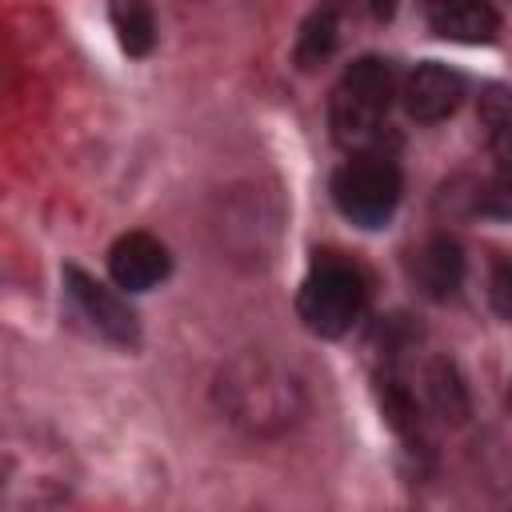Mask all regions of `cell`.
Segmentation results:
<instances>
[{"label": "cell", "mask_w": 512, "mask_h": 512, "mask_svg": "<svg viewBox=\"0 0 512 512\" xmlns=\"http://www.w3.org/2000/svg\"><path fill=\"white\" fill-rule=\"evenodd\" d=\"M340 24H344V0H320L308 12V20L300 24V36H296V48H292V60L300 72H312L316 64H324L336 52Z\"/></svg>", "instance_id": "obj_11"}, {"label": "cell", "mask_w": 512, "mask_h": 512, "mask_svg": "<svg viewBox=\"0 0 512 512\" xmlns=\"http://www.w3.org/2000/svg\"><path fill=\"white\" fill-rule=\"evenodd\" d=\"M424 380H428V400H432V408H436L444 420L460 424V420L468 416V392H464V380H460L456 364H452V360H432Z\"/></svg>", "instance_id": "obj_13"}, {"label": "cell", "mask_w": 512, "mask_h": 512, "mask_svg": "<svg viewBox=\"0 0 512 512\" xmlns=\"http://www.w3.org/2000/svg\"><path fill=\"white\" fill-rule=\"evenodd\" d=\"M464 100V76L440 60H424L404 80V108L420 124H436L452 116Z\"/></svg>", "instance_id": "obj_8"}, {"label": "cell", "mask_w": 512, "mask_h": 512, "mask_svg": "<svg viewBox=\"0 0 512 512\" xmlns=\"http://www.w3.org/2000/svg\"><path fill=\"white\" fill-rule=\"evenodd\" d=\"M384 416H388V424L400 432V436H416L420 432V424H416V404H412V396L396 384V380H388L384 384Z\"/></svg>", "instance_id": "obj_14"}, {"label": "cell", "mask_w": 512, "mask_h": 512, "mask_svg": "<svg viewBox=\"0 0 512 512\" xmlns=\"http://www.w3.org/2000/svg\"><path fill=\"white\" fill-rule=\"evenodd\" d=\"M420 8L428 28L456 44H492L500 32V12L488 0H420Z\"/></svg>", "instance_id": "obj_9"}, {"label": "cell", "mask_w": 512, "mask_h": 512, "mask_svg": "<svg viewBox=\"0 0 512 512\" xmlns=\"http://www.w3.org/2000/svg\"><path fill=\"white\" fill-rule=\"evenodd\" d=\"M392 104V68L380 56H360L344 68L332 88L328 124L344 148H364L376 140Z\"/></svg>", "instance_id": "obj_2"}, {"label": "cell", "mask_w": 512, "mask_h": 512, "mask_svg": "<svg viewBox=\"0 0 512 512\" xmlns=\"http://www.w3.org/2000/svg\"><path fill=\"white\" fill-rule=\"evenodd\" d=\"M220 404L232 412L236 424L252 432H272L296 420L300 412V388L292 376L272 368L268 360L244 356L220 372Z\"/></svg>", "instance_id": "obj_1"}, {"label": "cell", "mask_w": 512, "mask_h": 512, "mask_svg": "<svg viewBox=\"0 0 512 512\" xmlns=\"http://www.w3.org/2000/svg\"><path fill=\"white\" fill-rule=\"evenodd\" d=\"M396 4H400V0H368V8H372L380 20H388V16L396 12Z\"/></svg>", "instance_id": "obj_16"}, {"label": "cell", "mask_w": 512, "mask_h": 512, "mask_svg": "<svg viewBox=\"0 0 512 512\" xmlns=\"http://www.w3.org/2000/svg\"><path fill=\"white\" fill-rule=\"evenodd\" d=\"M492 308L504 320H512V264H500L492 276Z\"/></svg>", "instance_id": "obj_15"}, {"label": "cell", "mask_w": 512, "mask_h": 512, "mask_svg": "<svg viewBox=\"0 0 512 512\" xmlns=\"http://www.w3.org/2000/svg\"><path fill=\"white\" fill-rule=\"evenodd\" d=\"M480 124L492 148V180L484 188V212L512 216V88L488 84L480 92Z\"/></svg>", "instance_id": "obj_5"}, {"label": "cell", "mask_w": 512, "mask_h": 512, "mask_svg": "<svg viewBox=\"0 0 512 512\" xmlns=\"http://www.w3.org/2000/svg\"><path fill=\"white\" fill-rule=\"evenodd\" d=\"M168 248L152 232H124L108 248V276L124 292H148L168 276Z\"/></svg>", "instance_id": "obj_7"}, {"label": "cell", "mask_w": 512, "mask_h": 512, "mask_svg": "<svg viewBox=\"0 0 512 512\" xmlns=\"http://www.w3.org/2000/svg\"><path fill=\"white\" fill-rule=\"evenodd\" d=\"M332 200L356 228H380L400 204V168L380 152H360L332 176Z\"/></svg>", "instance_id": "obj_4"}, {"label": "cell", "mask_w": 512, "mask_h": 512, "mask_svg": "<svg viewBox=\"0 0 512 512\" xmlns=\"http://www.w3.org/2000/svg\"><path fill=\"white\" fill-rule=\"evenodd\" d=\"M364 304H368L364 276L348 260H336V256H320L296 296V312L304 328L324 340L344 336L364 316Z\"/></svg>", "instance_id": "obj_3"}, {"label": "cell", "mask_w": 512, "mask_h": 512, "mask_svg": "<svg viewBox=\"0 0 512 512\" xmlns=\"http://www.w3.org/2000/svg\"><path fill=\"white\" fill-rule=\"evenodd\" d=\"M108 20L128 56H148L156 48V12L148 0H108Z\"/></svg>", "instance_id": "obj_12"}, {"label": "cell", "mask_w": 512, "mask_h": 512, "mask_svg": "<svg viewBox=\"0 0 512 512\" xmlns=\"http://www.w3.org/2000/svg\"><path fill=\"white\" fill-rule=\"evenodd\" d=\"M64 288H68V296L80 304V312H84L108 340H116V344H124V348H136V344H140V320H136V312L128 308V300H124L116 288L92 280V276H88L84 268H76V264L64 268Z\"/></svg>", "instance_id": "obj_6"}, {"label": "cell", "mask_w": 512, "mask_h": 512, "mask_svg": "<svg viewBox=\"0 0 512 512\" xmlns=\"http://www.w3.org/2000/svg\"><path fill=\"white\" fill-rule=\"evenodd\" d=\"M412 280L428 300H448L456 296L464 280V252L448 236H432L412 252Z\"/></svg>", "instance_id": "obj_10"}]
</instances>
